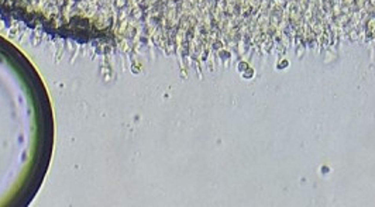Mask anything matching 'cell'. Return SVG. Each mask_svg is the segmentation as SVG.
Returning a JSON list of instances; mask_svg holds the SVG:
<instances>
[{
  "instance_id": "cell-2",
  "label": "cell",
  "mask_w": 375,
  "mask_h": 207,
  "mask_svg": "<svg viewBox=\"0 0 375 207\" xmlns=\"http://www.w3.org/2000/svg\"><path fill=\"white\" fill-rule=\"evenodd\" d=\"M289 66V61L288 59H281L279 62L277 64V68L278 69H285V68H288Z\"/></svg>"
},
{
  "instance_id": "cell-1",
  "label": "cell",
  "mask_w": 375,
  "mask_h": 207,
  "mask_svg": "<svg viewBox=\"0 0 375 207\" xmlns=\"http://www.w3.org/2000/svg\"><path fill=\"white\" fill-rule=\"evenodd\" d=\"M241 75H243V78H244V79H252V78H254V75H255V71H254L252 68H250V66H248V68H247L244 72H241Z\"/></svg>"
}]
</instances>
